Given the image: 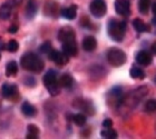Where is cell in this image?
<instances>
[{
    "label": "cell",
    "mask_w": 156,
    "mask_h": 139,
    "mask_svg": "<svg viewBox=\"0 0 156 139\" xmlns=\"http://www.w3.org/2000/svg\"><path fill=\"white\" fill-rule=\"evenodd\" d=\"M20 64H21V66H23V68L25 70L35 72V74L41 72L44 70V67H45L44 60L37 55L33 54V52L25 54L20 59Z\"/></svg>",
    "instance_id": "1"
},
{
    "label": "cell",
    "mask_w": 156,
    "mask_h": 139,
    "mask_svg": "<svg viewBox=\"0 0 156 139\" xmlns=\"http://www.w3.org/2000/svg\"><path fill=\"white\" fill-rule=\"evenodd\" d=\"M115 10L118 15L127 17L130 15L129 0H115Z\"/></svg>",
    "instance_id": "8"
},
{
    "label": "cell",
    "mask_w": 156,
    "mask_h": 139,
    "mask_svg": "<svg viewBox=\"0 0 156 139\" xmlns=\"http://www.w3.org/2000/svg\"><path fill=\"white\" fill-rule=\"evenodd\" d=\"M48 57L50 60H52V61L56 62L59 66L66 65L69 60V57L64 51H57V50H54V49L48 54Z\"/></svg>",
    "instance_id": "9"
},
{
    "label": "cell",
    "mask_w": 156,
    "mask_h": 139,
    "mask_svg": "<svg viewBox=\"0 0 156 139\" xmlns=\"http://www.w3.org/2000/svg\"><path fill=\"white\" fill-rule=\"evenodd\" d=\"M126 33V23L119 20H111L108 23V35L117 42L123 41Z\"/></svg>",
    "instance_id": "2"
},
{
    "label": "cell",
    "mask_w": 156,
    "mask_h": 139,
    "mask_svg": "<svg viewBox=\"0 0 156 139\" xmlns=\"http://www.w3.org/2000/svg\"><path fill=\"white\" fill-rule=\"evenodd\" d=\"M136 61L138 65L147 67V66H150L151 64H152L153 57H152V55H151L148 51H146V50H140L136 55Z\"/></svg>",
    "instance_id": "10"
},
{
    "label": "cell",
    "mask_w": 156,
    "mask_h": 139,
    "mask_svg": "<svg viewBox=\"0 0 156 139\" xmlns=\"http://www.w3.org/2000/svg\"><path fill=\"white\" fill-rule=\"evenodd\" d=\"M151 50H152V52H153L154 55H156V41H154V43L152 45V47H151Z\"/></svg>",
    "instance_id": "31"
},
{
    "label": "cell",
    "mask_w": 156,
    "mask_h": 139,
    "mask_svg": "<svg viewBox=\"0 0 156 139\" xmlns=\"http://www.w3.org/2000/svg\"><path fill=\"white\" fill-rule=\"evenodd\" d=\"M133 27L135 28L136 31H138V33H145V31H147L146 25H145L143 20L140 19V18H136V19L133 20Z\"/></svg>",
    "instance_id": "22"
},
{
    "label": "cell",
    "mask_w": 156,
    "mask_h": 139,
    "mask_svg": "<svg viewBox=\"0 0 156 139\" xmlns=\"http://www.w3.org/2000/svg\"><path fill=\"white\" fill-rule=\"evenodd\" d=\"M39 136V129L34 125H29L28 126V131H27V137L28 139H36Z\"/></svg>",
    "instance_id": "24"
},
{
    "label": "cell",
    "mask_w": 156,
    "mask_h": 139,
    "mask_svg": "<svg viewBox=\"0 0 156 139\" xmlns=\"http://www.w3.org/2000/svg\"><path fill=\"white\" fill-rule=\"evenodd\" d=\"M37 10H38V5L35 0H29L28 3L26 5V8H25V15L28 19H31L36 16Z\"/></svg>",
    "instance_id": "12"
},
{
    "label": "cell",
    "mask_w": 156,
    "mask_h": 139,
    "mask_svg": "<svg viewBox=\"0 0 156 139\" xmlns=\"http://www.w3.org/2000/svg\"><path fill=\"white\" fill-rule=\"evenodd\" d=\"M96 47H97V41L93 36H88L83 40V48H84L85 51H94Z\"/></svg>",
    "instance_id": "13"
},
{
    "label": "cell",
    "mask_w": 156,
    "mask_h": 139,
    "mask_svg": "<svg viewBox=\"0 0 156 139\" xmlns=\"http://www.w3.org/2000/svg\"><path fill=\"white\" fill-rule=\"evenodd\" d=\"M44 84H45L47 90L51 96H57L60 90V86L58 84L57 79V74L54 70L47 71V74L44 76Z\"/></svg>",
    "instance_id": "3"
},
{
    "label": "cell",
    "mask_w": 156,
    "mask_h": 139,
    "mask_svg": "<svg viewBox=\"0 0 156 139\" xmlns=\"http://www.w3.org/2000/svg\"><path fill=\"white\" fill-rule=\"evenodd\" d=\"M129 75L133 79H144L145 76H146L143 69L140 68V67H137V66H133V67L130 68Z\"/></svg>",
    "instance_id": "19"
},
{
    "label": "cell",
    "mask_w": 156,
    "mask_h": 139,
    "mask_svg": "<svg viewBox=\"0 0 156 139\" xmlns=\"http://www.w3.org/2000/svg\"><path fill=\"white\" fill-rule=\"evenodd\" d=\"M17 31H18V26H16V25H13V26H11L9 28V33H16Z\"/></svg>",
    "instance_id": "30"
},
{
    "label": "cell",
    "mask_w": 156,
    "mask_h": 139,
    "mask_svg": "<svg viewBox=\"0 0 156 139\" xmlns=\"http://www.w3.org/2000/svg\"><path fill=\"white\" fill-rule=\"evenodd\" d=\"M21 111L26 117H35L37 115V109L33 106L31 104H29L28 101L23 103L21 106Z\"/></svg>",
    "instance_id": "17"
},
{
    "label": "cell",
    "mask_w": 156,
    "mask_h": 139,
    "mask_svg": "<svg viewBox=\"0 0 156 139\" xmlns=\"http://www.w3.org/2000/svg\"><path fill=\"white\" fill-rule=\"evenodd\" d=\"M101 136L106 139H116L117 133H116V130L113 129L112 127H107V128H104V129L101 131Z\"/></svg>",
    "instance_id": "20"
},
{
    "label": "cell",
    "mask_w": 156,
    "mask_h": 139,
    "mask_svg": "<svg viewBox=\"0 0 156 139\" xmlns=\"http://www.w3.org/2000/svg\"><path fill=\"white\" fill-rule=\"evenodd\" d=\"M89 10H90L91 15L96 18L104 17L107 11V6H106L105 0H93L89 6Z\"/></svg>",
    "instance_id": "5"
},
{
    "label": "cell",
    "mask_w": 156,
    "mask_h": 139,
    "mask_svg": "<svg viewBox=\"0 0 156 139\" xmlns=\"http://www.w3.org/2000/svg\"><path fill=\"white\" fill-rule=\"evenodd\" d=\"M11 10H12V3L5 2L0 7V19L7 20L11 15Z\"/></svg>",
    "instance_id": "16"
},
{
    "label": "cell",
    "mask_w": 156,
    "mask_h": 139,
    "mask_svg": "<svg viewBox=\"0 0 156 139\" xmlns=\"http://www.w3.org/2000/svg\"><path fill=\"white\" fill-rule=\"evenodd\" d=\"M58 84L62 88H70L74 85V79L69 74H64L62 77L59 78Z\"/></svg>",
    "instance_id": "18"
},
{
    "label": "cell",
    "mask_w": 156,
    "mask_h": 139,
    "mask_svg": "<svg viewBox=\"0 0 156 139\" xmlns=\"http://www.w3.org/2000/svg\"><path fill=\"white\" fill-rule=\"evenodd\" d=\"M52 50V47H51V43L49 41H46L44 42L41 46H40V51L42 52V54H47L48 55L49 52Z\"/></svg>",
    "instance_id": "28"
},
{
    "label": "cell",
    "mask_w": 156,
    "mask_h": 139,
    "mask_svg": "<svg viewBox=\"0 0 156 139\" xmlns=\"http://www.w3.org/2000/svg\"><path fill=\"white\" fill-rule=\"evenodd\" d=\"M107 60L113 67H120L127 60L126 54L118 48H111L107 52Z\"/></svg>",
    "instance_id": "4"
},
{
    "label": "cell",
    "mask_w": 156,
    "mask_h": 139,
    "mask_svg": "<svg viewBox=\"0 0 156 139\" xmlns=\"http://www.w3.org/2000/svg\"><path fill=\"white\" fill-rule=\"evenodd\" d=\"M155 82H156V78H155Z\"/></svg>",
    "instance_id": "33"
},
{
    "label": "cell",
    "mask_w": 156,
    "mask_h": 139,
    "mask_svg": "<svg viewBox=\"0 0 156 139\" xmlns=\"http://www.w3.org/2000/svg\"><path fill=\"white\" fill-rule=\"evenodd\" d=\"M62 51L65 52L68 57H74V56L77 55L78 48H77L76 40L75 41L64 42V43H62Z\"/></svg>",
    "instance_id": "11"
},
{
    "label": "cell",
    "mask_w": 156,
    "mask_h": 139,
    "mask_svg": "<svg viewBox=\"0 0 156 139\" xmlns=\"http://www.w3.org/2000/svg\"><path fill=\"white\" fill-rule=\"evenodd\" d=\"M73 121L75 123V125L81 127L86 123V117H85V115H83V113H77V115H74V116H73Z\"/></svg>",
    "instance_id": "25"
},
{
    "label": "cell",
    "mask_w": 156,
    "mask_h": 139,
    "mask_svg": "<svg viewBox=\"0 0 156 139\" xmlns=\"http://www.w3.org/2000/svg\"><path fill=\"white\" fill-rule=\"evenodd\" d=\"M151 7V0H140L138 1V10L140 13L147 15Z\"/></svg>",
    "instance_id": "23"
},
{
    "label": "cell",
    "mask_w": 156,
    "mask_h": 139,
    "mask_svg": "<svg viewBox=\"0 0 156 139\" xmlns=\"http://www.w3.org/2000/svg\"><path fill=\"white\" fill-rule=\"evenodd\" d=\"M58 39L62 43H64V42H69V41H75L76 40L75 31H74L73 28H70V27H64V28H62V29L59 30Z\"/></svg>",
    "instance_id": "7"
},
{
    "label": "cell",
    "mask_w": 156,
    "mask_h": 139,
    "mask_svg": "<svg viewBox=\"0 0 156 139\" xmlns=\"http://www.w3.org/2000/svg\"><path fill=\"white\" fill-rule=\"evenodd\" d=\"M1 94L6 99H16L18 96V87L15 84L5 82L1 87Z\"/></svg>",
    "instance_id": "6"
},
{
    "label": "cell",
    "mask_w": 156,
    "mask_h": 139,
    "mask_svg": "<svg viewBox=\"0 0 156 139\" xmlns=\"http://www.w3.org/2000/svg\"><path fill=\"white\" fill-rule=\"evenodd\" d=\"M18 72V65H17L16 61H10L7 64L6 67V76L7 77H11V76H15Z\"/></svg>",
    "instance_id": "21"
},
{
    "label": "cell",
    "mask_w": 156,
    "mask_h": 139,
    "mask_svg": "<svg viewBox=\"0 0 156 139\" xmlns=\"http://www.w3.org/2000/svg\"><path fill=\"white\" fill-rule=\"evenodd\" d=\"M60 15H62L64 18L68 20H74L77 16V6L73 5L70 7H67V8H64V9L60 10Z\"/></svg>",
    "instance_id": "14"
},
{
    "label": "cell",
    "mask_w": 156,
    "mask_h": 139,
    "mask_svg": "<svg viewBox=\"0 0 156 139\" xmlns=\"http://www.w3.org/2000/svg\"><path fill=\"white\" fill-rule=\"evenodd\" d=\"M78 103L75 104V106L77 108H79L80 110H83L84 113H88V115H93L94 113V107H93V104L90 101H85V100H76Z\"/></svg>",
    "instance_id": "15"
},
{
    "label": "cell",
    "mask_w": 156,
    "mask_h": 139,
    "mask_svg": "<svg viewBox=\"0 0 156 139\" xmlns=\"http://www.w3.org/2000/svg\"><path fill=\"white\" fill-rule=\"evenodd\" d=\"M145 109L147 113H154L156 111V99H150L145 104Z\"/></svg>",
    "instance_id": "26"
},
{
    "label": "cell",
    "mask_w": 156,
    "mask_h": 139,
    "mask_svg": "<svg viewBox=\"0 0 156 139\" xmlns=\"http://www.w3.org/2000/svg\"><path fill=\"white\" fill-rule=\"evenodd\" d=\"M19 49V43L16 40H10L7 45V50L10 52H16Z\"/></svg>",
    "instance_id": "27"
},
{
    "label": "cell",
    "mask_w": 156,
    "mask_h": 139,
    "mask_svg": "<svg viewBox=\"0 0 156 139\" xmlns=\"http://www.w3.org/2000/svg\"><path fill=\"white\" fill-rule=\"evenodd\" d=\"M152 10H153V13H154V16L156 17V2L153 5V8H152Z\"/></svg>",
    "instance_id": "32"
},
{
    "label": "cell",
    "mask_w": 156,
    "mask_h": 139,
    "mask_svg": "<svg viewBox=\"0 0 156 139\" xmlns=\"http://www.w3.org/2000/svg\"><path fill=\"white\" fill-rule=\"evenodd\" d=\"M113 126V121H112V119H105L104 121H103V127L104 128H107V127H112Z\"/></svg>",
    "instance_id": "29"
}]
</instances>
